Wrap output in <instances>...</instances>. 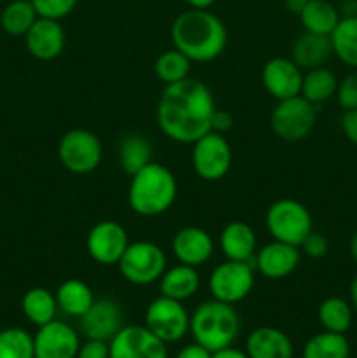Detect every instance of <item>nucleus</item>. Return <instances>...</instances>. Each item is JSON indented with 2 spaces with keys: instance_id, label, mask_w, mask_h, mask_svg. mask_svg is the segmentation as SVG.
Segmentation results:
<instances>
[{
  "instance_id": "obj_43",
  "label": "nucleus",
  "mask_w": 357,
  "mask_h": 358,
  "mask_svg": "<svg viewBox=\"0 0 357 358\" xmlns=\"http://www.w3.org/2000/svg\"><path fill=\"white\" fill-rule=\"evenodd\" d=\"M307 2L308 0H286V7L290 10V13L300 16V13L303 10V7L307 6Z\"/></svg>"
},
{
  "instance_id": "obj_32",
  "label": "nucleus",
  "mask_w": 357,
  "mask_h": 358,
  "mask_svg": "<svg viewBox=\"0 0 357 358\" xmlns=\"http://www.w3.org/2000/svg\"><path fill=\"white\" fill-rule=\"evenodd\" d=\"M191 59L181 52L178 49H168L158 56L156 63H154V70H156L158 79L163 80L164 86L167 84L178 83L189 77V70H191Z\"/></svg>"
},
{
  "instance_id": "obj_35",
  "label": "nucleus",
  "mask_w": 357,
  "mask_h": 358,
  "mask_svg": "<svg viewBox=\"0 0 357 358\" xmlns=\"http://www.w3.org/2000/svg\"><path fill=\"white\" fill-rule=\"evenodd\" d=\"M38 17H49V20H62L69 16L76 7L77 0H31Z\"/></svg>"
},
{
  "instance_id": "obj_18",
  "label": "nucleus",
  "mask_w": 357,
  "mask_h": 358,
  "mask_svg": "<svg viewBox=\"0 0 357 358\" xmlns=\"http://www.w3.org/2000/svg\"><path fill=\"white\" fill-rule=\"evenodd\" d=\"M24 44L34 58L49 62L58 58L65 48V30L58 20L37 17L24 35Z\"/></svg>"
},
{
  "instance_id": "obj_19",
  "label": "nucleus",
  "mask_w": 357,
  "mask_h": 358,
  "mask_svg": "<svg viewBox=\"0 0 357 358\" xmlns=\"http://www.w3.org/2000/svg\"><path fill=\"white\" fill-rule=\"evenodd\" d=\"M172 252L181 264L200 268L212 257L214 240L202 227H182L172 240Z\"/></svg>"
},
{
  "instance_id": "obj_29",
  "label": "nucleus",
  "mask_w": 357,
  "mask_h": 358,
  "mask_svg": "<svg viewBox=\"0 0 357 358\" xmlns=\"http://www.w3.org/2000/svg\"><path fill=\"white\" fill-rule=\"evenodd\" d=\"M332 52L343 63L357 69V16H345L331 34Z\"/></svg>"
},
{
  "instance_id": "obj_13",
  "label": "nucleus",
  "mask_w": 357,
  "mask_h": 358,
  "mask_svg": "<svg viewBox=\"0 0 357 358\" xmlns=\"http://www.w3.org/2000/svg\"><path fill=\"white\" fill-rule=\"evenodd\" d=\"M128 245L126 229L115 220H102L94 224L86 238L88 254L100 266H118Z\"/></svg>"
},
{
  "instance_id": "obj_28",
  "label": "nucleus",
  "mask_w": 357,
  "mask_h": 358,
  "mask_svg": "<svg viewBox=\"0 0 357 358\" xmlns=\"http://www.w3.org/2000/svg\"><path fill=\"white\" fill-rule=\"evenodd\" d=\"M338 90V80L336 76L329 69L317 66V69L307 70L301 83V96L307 98L314 105L324 103Z\"/></svg>"
},
{
  "instance_id": "obj_39",
  "label": "nucleus",
  "mask_w": 357,
  "mask_h": 358,
  "mask_svg": "<svg viewBox=\"0 0 357 358\" xmlns=\"http://www.w3.org/2000/svg\"><path fill=\"white\" fill-rule=\"evenodd\" d=\"M210 126H212V131L224 135V133L233 128V115L230 112L217 110L216 108L212 114V119H210Z\"/></svg>"
},
{
  "instance_id": "obj_10",
  "label": "nucleus",
  "mask_w": 357,
  "mask_h": 358,
  "mask_svg": "<svg viewBox=\"0 0 357 358\" xmlns=\"http://www.w3.org/2000/svg\"><path fill=\"white\" fill-rule=\"evenodd\" d=\"M254 273L251 262L226 261L216 266L209 278V289L214 299L237 304L251 294L254 287Z\"/></svg>"
},
{
  "instance_id": "obj_45",
  "label": "nucleus",
  "mask_w": 357,
  "mask_h": 358,
  "mask_svg": "<svg viewBox=\"0 0 357 358\" xmlns=\"http://www.w3.org/2000/svg\"><path fill=\"white\" fill-rule=\"evenodd\" d=\"M343 9H345L346 16H357V2H354V0H349V2H345Z\"/></svg>"
},
{
  "instance_id": "obj_25",
  "label": "nucleus",
  "mask_w": 357,
  "mask_h": 358,
  "mask_svg": "<svg viewBox=\"0 0 357 358\" xmlns=\"http://www.w3.org/2000/svg\"><path fill=\"white\" fill-rule=\"evenodd\" d=\"M56 303L58 308L69 317L80 318L88 310H90L91 304L94 303L93 290L90 289L88 283H84L83 280L70 278L65 280L62 285L56 290Z\"/></svg>"
},
{
  "instance_id": "obj_33",
  "label": "nucleus",
  "mask_w": 357,
  "mask_h": 358,
  "mask_svg": "<svg viewBox=\"0 0 357 358\" xmlns=\"http://www.w3.org/2000/svg\"><path fill=\"white\" fill-rule=\"evenodd\" d=\"M318 322L326 331L345 334L352 324V310L346 301L340 297H328L318 306Z\"/></svg>"
},
{
  "instance_id": "obj_47",
  "label": "nucleus",
  "mask_w": 357,
  "mask_h": 358,
  "mask_svg": "<svg viewBox=\"0 0 357 358\" xmlns=\"http://www.w3.org/2000/svg\"><path fill=\"white\" fill-rule=\"evenodd\" d=\"M350 254H352L354 261L357 262V233L352 236V241H350Z\"/></svg>"
},
{
  "instance_id": "obj_11",
  "label": "nucleus",
  "mask_w": 357,
  "mask_h": 358,
  "mask_svg": "<svg viewBox=\"0 0 357 358\" xmlns=\"http://www.w3.org/2000/svg\"><path fill=\"white\" fill-rule=\"evenodd\" d=\"M188 310L181 301L160 296L146 310V327L163 343H177L189 331Z\"/></svg>"
},
{
  "instance_id": "obj_42",
  "label": "nucleus",
  "mask_w": 357,
  "mask_h": 358,
  "mask_svg": "<svg viewBox=\"0 0 357 358\" xmlns=\"http://www.w3.org/2000/svg\"><path fill=\"white\" fill-rule=\"evenodd\" d=\"M212 358H248V355L240 352V350H234L231 346H227V348L219 350V352H214Z\"/></svg>"
},
{
  "instance_id": "obj_2",
  "label": "nucleus",
  "mask_w": 357,
  "mask_h": 358,
  "mask_svg": "<svg viewBox=\"0 0 357 358\" xmlns=\"http://www.w3.org/2000/svg\"><path fill=\"white\" fill-rule=\"evenodd\" d=\"M172 42L192 63H206L223 55L227 44V31L216 14L191 7L175 17Z\"/></svg>"
},
{
  "instance_id": "obj_31",
  "label": "nucleus",
  "mask_w": 357,
  "mask_h": 358,
  "mask_svg": "<svg viewBox=\"0 0 357 358\" xmlns=\"http://www.w3.org/2000/svg\"><path fill=\"white\" fill-rule=\"evenodd\" d=\"M349 355L350 346L345 336L329 331L308 339L303 350V358H349Z\"/></svg>"
},
{
  "instance_id": "obj_36",
  "label": "nucleus",
  "mask_w": 357,
  "mask_h": 358,
  "mask_svg": "<svg viewBox=\"0 0 357 358\" xmlns=\"http://www.w3.org/2000/svg\"><path fill=\"white\" fill-rule=\"evenodd\" d=\"M336 98H338V105L345 112L357 108V70L343 77L336 90Z\"/></svg>"
},
{
  "instance_id": "obj_27",
  "label": "nucleus",
  "mask_w": 357,
  "mask_h": 358,
  "mask_svg": "<svg viewBox=\"0 0 357 358\" xmlns=\"http://www.w3.org/2000/svg\"><path fill=\"white\" fill-rule=\"evenodd\" d=\"M21 308H23L24 317L31 324L41 327V325H46L55 320L56 311H58V303H56V296H52L48 289L34 287V289H30L23 296Z\"/></svg>"
},
{
  "instance_id": "obj_38",
  "label": "nucleus",
  "mask_w": 357,
  "mask_h": 358,
  "mask_svg": "<svg viewBox=\"0 0 357 358\" xmlns=\"http://www.w3.org/2000/svg\"><path fill=\"white\" fill-rule=\"evenodd\" d=\"M76 358H108V341L88 339L79 348Z\"/></svg>"
},
{
  "instance_id": "obj_17",
  "label": "nucleus",
  "mask_w": 357,
  "mask_h": 358,
  "mask_svg": "<svg viewBox=\"0 0 357 358\" xmlns=\"http://www.w3.org/2000/svg\"><path fill=\"white\" fill-rule=\"evenodd\" d=\"M300 259V247L273 240L255 252L254 269L268 280H282L294 273Z\"/></svg>"
},
{
  "instance_id": "obj_1",
  "label": "nucleus",
  "mask_w": 357,
  "mask_h": 358,
  "mask_svg": "<svg viewBox=\"0 0 357 358\" xmlns=\"http://www.w3.org/2000/svg\"><path fill=\"white\" fill-rule=\"evenodd\" d=\"M216 110L212 91L198 79L167 84L158 101V126L164 136L178 143H195L212 131L210 119Z\"/></svg>"
},
{
  "instance_id": "obj_5",
  "label": "nucleus",
  "mask_w": 357,
  "mask_h": 358,
  "mask_svg": "<svg viewBox=\"0 0 357 358\" xmlns=\"http://www.w3.org/2000/svg\"><path fill=\"white\" fill-rule=\"evenodd\" d=\"M266 227L275 241L301 247L304 238L314 231V222L303 203L286 198L272 203L266 212Z\"/></svg>"
},
{
  "instance_id": "obj_14",
  "label": "nucleus",
  "mask_w": 357,
  "mask_h": 358,
  "mask_svg": "<svg viewBox=\"0 0 357 358\" xmlns=\"http://www.w3.org/2000/svg\"><path fill=\"white\" fill-rule=\"evenodd\" d=\"M79 320L84 338L111 341L122 329L125 313L118 301L104 297V299H94L90 310Z\"/></svg>"
},
{
  "instance_id": "obj_4",
  "label": "nucleus",
  "mask_w": 357,
  "mask_h": 358,
  "mask_svg": "<svg viewBox=\"0 0 357 358\" xmlns=\"http://www.w3.org/2000/svg\"><path fill=\"white\" fill-rule=\"evenodd\" d=\"M189 331L200 346L214 353L233 345L240 332V318L233 304L212 299L196 308L189 320Z\"/></svg>"
},
{
  "instance_id": "obj_3",
  "label": "nucleus",
  "mask_w": 357,
  "mask_h": 358,
  "mask_svg": "<svg viewBox=\"0 0 357 358\" xmlns=\"http://www.w3.org/2000/svg\"><path fill=\"white\" fill-rule=\"evenodd\" d=\"M177 198V180L167 166L149 163L132 177L128 189L130 208L142 217H156L170 210Z\"/></svg>"
},
{
  "instance_id": "obj_6",
  "label": "nucleus",
  "mask_w": 357,
  "mask_h": 358,
  "mask_svg": "<svg viewBox=\"0 0 357 358\" xmlns=\"http://www.w3.org/2000/svg\"><path fill=\"white\" fill-rule=\"evenodd\" d=\"M317 121V108L301 94L276 101L270 115L273 133L286 142L304 140Z\"/></svg>"
},
{
  "instance_id": "obj_24",
  "label": "nucleus",
  "mask_w": 357,
  "mask_h": 358,
  "mask_svg": "<svg viewBox=\"0 0 357 358\" xmlns=\"http://www.w3.org/2000/svg\"><path fill=\"white\" fill-rule=\"evenodd\" d=\"M118 157L122 171L130 175V177H133L142 168L153 163V145L140 133H128L119 142Z\"/></svg>"
},
{
  "instance_id": "obj_41",
  "label": "nucleus",
  "mask_w": 357,
  "mask_h": 358,
  "mask_svg": "<svg viewBox=\"0 0 357 358\" xmlns=\"http://www.w3.org/2000/svg\"><path fill=\"white\" fill-rule=\"evenodd\" d=\"M175 358H212V353L203 348V346H200L198 343H195V345L184 346Z\"/></svg>"
},
{
  "instance_id": "obj_26",
  "label": "nucleus",
  "mask_w": 357,
  "mask_h": 358,
  "mask_svg": "<svg viewBox=\"0 0 357 358\" xmlns=\"http://www.w3.org/2000/svg\"><path fill=\"white\" fill-rule=\"evenodd\" d=\"M301 24L310 34L329 35L335 31L340 16L338 10L328 0H308L307 6L300 13Z\"/></svg>"
},
{
  "instance_id": "obj_22",
  "label": "nucleus",
  "mask_w": 357,
  "mask_h": 358,
  "mask_svg": "<svg viewBox=\"0 0 357 358\" xmlns=\"http://www.w3.org/2000/svg\"><path fill=\"white\" fill-rule=\"evenodd\" d=\"M332 52L331 37L304 31L293 44V62L301 70H312L322 66Z\"/></svg>"
},
{
  "instance_id": "obj_46",
  "label": "nucleus",
  "mask_w": 357,
  "mask_h": 358,
  "mask_svg": "<svg viewBox=\"0 0 357 358\" xmlns=\"http://www.w3.org/2000/svg\"><path fill=\"white\" fill-rule=\"evenodd\" d=\"M350 297H352L354 308H356V310H357V276H356V278H354L352 285H350Z\"/></svg>"
},
{
  "instance_id": "obj_37",
  "label": "nucleus",
  "mask_w": 357,
  "mask_h": 358,
  "mask_svg": "<svg viewBox=\"0 0 357 358\" xmlns=\"http://www.w3.org/2000/svg\"><path fill=\"white\" fill-rule=\"evenodd\" d=\"M301 248H303V252L308 255V257L321 259L324 257L329 250L328 238H326L324 234L312 231V233L304 238L303 243H301Z\"/></svg>"
},
{
  "instance_id": "obj_40",
  "label": "nucleus",
  "mask_w": 357,
  "mask_h": 358,
  "mask_svg": "<svg viewBox=\"0 0 357 358\" xmlns=\"http://www.w3.org/2000/svg\"><path fill=\"white\" fill-rule=\"evenodd\" d=\"M342 128L346 138L357 145V108L345 112L342 117Z\"/></svg>"
},
{
  "instance_id": "obj_23",
  "label": "nucleus",
  "mask_w": 357,
  "mask_h": 358,
  "mask_svg": "<svg viewBox=\"0 0 357 358\" xmlns=\"http://www.w3.org/2000/svg\"><path fill=\"white\" fill-rule=\"evenodd\" d=\"M200 289V275L196 268L178 262L174 268L167 269L160 278L161 296L175 301H186L195 296Z\"/></svg>"
},
{
  "instance_id": "obj_15",
  "label": "nucleus",
  "mask_w": 357,
  "mask_h": 358,
  "mask_svg": "<svg viewBox=\"0 0 357 358\" xmlns=\"http://www.w3.org/2000/svg\"><path fill=\"white\" fill-rule=\"evenodd\" d=\"M79 348V336L65 322L41 325L34 338L35 358H76Z\"/></svg>"
},
{
  "instance_id": "obj_34",
  "label": "nucleus",
  "mask_w": 357,
  "mask_h": 358,
  "mask_svg": "<svg viewBox=\"0 0 357 358\" xmlns=\"http://www.w3.org/2000/svg\"><path fill=\"white\" fill-rule=\"evenodd\" d=\"M0 358H35L34 338L23 329L0 332Z\"/></svg>"
},
{
  "instance_id": "obj_20",
  "label": "nucleus",
  "mask_w": 357,
  "mask_h": 358,
  "mask_svg": "<svg viewBox=\"0 0 357 358\" xmlns=\"http://www.w3.org/2000/svg\"><path fill=\"white\" fill-rule=\"evenodd\" d=\"M220 250L227 261L251 262L254 268V257L258 252V238L254 229L244 220H233L220 233Z\"/></svg>"
},
{
  "instance_id": "obj_9",
  "label": "nucleus",
  "mask_w": 357,
  "mask_h": 358,
  "mask_svg": "<svg viewBox=\"0 0 357 358\" xmlns=\"http://www.w3.org/2000/svg\"><path fill=\"white\" fill-rule=\"evenodd\" d=\"M192 168L196 175L206 182L220 180L231 170L233 152L220 133L209 131L192 143Z\"/></svg>"
},
{
  "instance_id": "obj_16",
  "label": "nucleus",
  "mask_w": 357,
  "mask_h": 358,
  "mask_svg": "<svg viewBox=\"0 0 357 358\" xmlns=\"http://www.w3.org/2000/svg\"><path fill=\"white\" fill-rule=\"evenodd\" d=\"M261 80L265 90L276 101L298 96L301 93L303 70L290 58H272L262 66Z\"/></svg>"
},
{
  "instance_id": "obj_30",
  "label": "nucleus",
  "mask_w": 357,
  "mask_h": 358,
  "mask_svg": "<svg viewBox=\"0 0 357 358\" xmlns=\"http://www.w3.org/2000/svg\"><path fill=\"white\" fill-rule=\"evenodd\" d=\"M38 14L35 10L31 0H13L10 3H7L2 10V16H0V23L2 28L9 35H27V31L30 30L31 24L37 21Z\"/></svg>"
},
{
  "instance_id": "obj_7",
  "label": "nucleus",
  "mask_w": 357,
  "mask_h": 358,
  "mask_svg": "<svg viewBox=\"0 0 357 358\" xmlns=\"http://www.w3.org/2000/svg\"><path fill=\"white\" fill-rule=\"evenodd\" d=\"M122 278L133 285H150L160 282L167 271V255L163 248L150 241L130 243L121 261L118 262Z\"/></svg>"
},
{
  "instance_id": "obj_12",
  "label": "nucleus",
  "mask_w": 357,
  "mask_h": 358,
  "mask_svg": "<svg viewBox=\"0 0 357 358\" xmlns=\"http://www.w3.org/2000/svg\"><path fill=\"white\" fill-rule=\"evenodd\" d=\"M167 343L146 325H126L108 341V358H167Z\"/></svg>"
},
{
  "instance_id": "obj_21",
  "label": "nucleus",
  "mask_w": 357,
  "mask_h": 358,
  "mask_svg": "<svg viewBox=\"0 0 357 358\" xmlns=\"http://www.w3.org/2000/svg\"><path fill=\"white\" fill-rule=\"evenodd\" d=\"M248 358H293V343L275 327H258L245 343Z\"/></svg>"
},
{
  "instance_id": "obj_44",
  "label": "nucleus",
  "mask_w": 357,
  "mask_h": 358,
  "mask_svg": "<svg viewBox=\"0 0 357 358\" xmlns=\"http://www.w3.org/2000/svg\"><path fill=\"white\" fill-rule=\"evenodd\" d=\"M192 9H209L216 0H186Z\"/></svg>"
},
{
  "instance_id": "obj_8",
  "label": "nucleus",
  "mask_w": 357,
  "mask_h": 358,
  "mask_svg": "<svg viewBox=\"0 0 357 358\" xmlns=\"http://www.w3.org/2000/svg\"><path fill=\"white\" fill-rule=\"evenodd\" d=\"M104 149L94 133L90 129H70L58 143L59 163L76 175H86L100 166Z\"/></svg>"
}]
</instances>
